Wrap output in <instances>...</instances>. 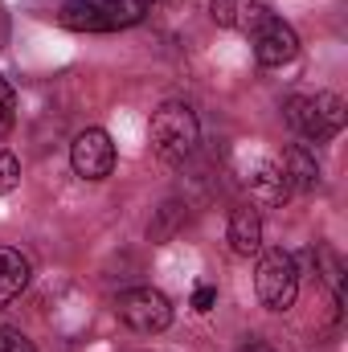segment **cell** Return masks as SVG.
Returning a JSON list of instances; mask_svg holds the SVG:
<instances>
[{"instance_id":"obj_1","label":"cell","mask_w":348,"mask_h":352,"mask_svg":"<svg viewBox=\"0 0 348 352\" xmlns=\"http://www.w3.org/2000/svg\"><path fill=\"white\" fill-rule=\"evenodd\" d=\"M201 144V123L188 102H164L152 115V148L164 164H184Z\"/></svg>"},{"instance_id":"obj_2","label":"cell","mask_w":348,"mask_h":352,"mask_svg":"<svg viewBox=\"0 0 348 352\" xmlns=\"http://www.w3.org/2000/svg\"><path fill=\"white\" fill-rule=\"evenodd\" d=\"M283 115H287V123H291L303 140H312V144H324V140H332V135L345 131V98L332 94V90L295 94V98H287Z\"/></svg>"},{"instance_id":"obj_3","label":"cell","mask_w":348,"mask_h":352,"mask_svg":"<svg viewBox=\"0 0 348 352\" xmlns=\"http://www.w3.org/2000/svg\"><path fill=\"white\" fill-rule=\"evenodd\" d=\"M144 12L148 8L140 0H66L58 21L74 33H115L144 21Z\"/></svg>"},{"instance_id":"obj_4","label":"cell","mask_w":348,"mask_h":352,"mask_svg":"<svg viewBox=\"0 0 348 352\" xmlns=\"http://www.w3.org/2000/svg\"><path fill=\"white\" fill-rule=\"evenodd\" d=\"M262 307L270 311H291L295 295H299V266L287 250H266L259 258V274H254Z\"/></svg>"},{"instance_id":"obj_5","label":"cell","mask_w":348,"mask_h":352,"mask_svg":"<svg viewBox=\"0 0 348 352\" xmlns=\"http://www.w3.org/2000/svg\"><path fill=\"white\" fill-rule=\"evenodd\" d=\"M115 311H119V320L127 328L148 332V336H156V332H164L173 324V303L156 287H131V291H123L115 299Z\"/></svg>"},{"instance_id":"obj_6","label":"cell","mask_w":348,"mask_h":352,"mask_svg":"<svg viewBox=\"0 0 348 352\" xmlns=\"http://www.w3.org/2000/svg\"><path fill=\"white\" fill-rule=\"evenodd\" d=\"M70 164H74V173L83 176V180L111 176V168H115V144H111V135L102 127L78 131L74 144H70Z\"/></svg>"},{"instance_id":"obj_7","label":"cell","mask_w":348,"mask_h":352,"mask_svg":"<svg viewBox=\"0 0 348 352\" xmlns=\"http://www.w3.org/2000/svg\"><path fill=\"white\" fill-rule=\"evenodd\" d=\"M254 58H259V66H270V70L295 62V58H299V37H295V29H291L287 21H279V16H270L259 33H254Z\"/></svg>"},{"instance_id":"obj_8","label":"cell","mask_w":348,"mask_h":352,"mask_svg":"<svg viewBox=\"0 0 348 352\" xmlns=\"http://www.w3.org/2000/svg\"><path fill=\"white\" fill-rule=\"evenodd\" d=\"M209 16L221 25V29H238V33H259L262 25L274 16L262 0H213L209 4Z\"/></svg>"},{"instance_id":"obj_9","label":"cell","mask_w":348,"mask_h":352,"mask_svg":"<svg viewBox=\"0 0 348 352\" xmlns=\"http://www.w3.org/2000/svg\"><path fill=\"white\" fill-rule=\"evenodd\" d=\"M226 238H230V250H234V254H242V258L259 254L262 250V217H259V209H250V205L234 209V213H230V230H226Z\"/></svg>"},{"instance_id":"obj_10","label":"cell","mask_w":348,"mask_h":352,"mask_svg":"<svg viewBox=\"0 0 348 352\" xmlns=\"http://www.w3.org/2000/svg\"><path fill=\"white\" fill-rule=\"evenodd\" d=\"M279 164H283L287 184H291V188H299V192H312V188L320 184V164H316V152H312V148H303V144L287 148Z\"/></svg>"},{"instance_id":"obj_11","label":"cell","mask_w":348,"mask_h":352,"mask_svg":"<svg viewBox=\"0 0 348 352\" xmlns=\"http://www.w3.org/2000/svg\"><path fill=\"white\" fill-rule=\"evenodd\" d=\"M250 192H254L259 205H283V201L291 197V184H287V176H283V164H279V160H266L259 173L250 176Z\"/></svg>"},{"instance_id":"obj_12","label":"cell","mask_w":348,"mask_h":352,"mask_svg":"<svg viewBox=\"0 0 348 352\" xmlns=\"http://www.w3.org/2000/svg\"><path fill=\"white\" fill-rule=\"evenodd\" d=\"M25 287H29V258L21 250L0 246V303L17 299Z\"/></svg>"},{"instance_id":"obj_13","label":"cell","mask_w":348,"mask_h":352,"mask_svg":"<svg viewBox=\"0 0 348 352\" xmlns=\"http://www.w3.org/2000/svg\"><path fill=\"white\" fill-rule=\"evenodd\" d=\"M17 180H21V160H17L12 152L0 148V192H12Z\"/></svg>"},{"instance_id":"obj_14","label":"cell","mask_w":348,"mask_h":352,"mask_svg":"<svg viewBox=\"0 0 348 352\" xmlns=\"http://www.w3.org/2000/svg\"><path fill=\"white\" fill-rule=\"evenodd\" d=\"M12 119H17V94H12V87L0 78V135L12 127Z\"/></svg>"},{"instance_id":"obj_15","label":"cell","mask_w":348,"mask_h":352,"mask_svg":"<svg viewBox=\"0 0 348 352\" xmlns=\"http://www.w3.org/2000/svg\"><path fill=\"white\" fill-rule=\"evenodd\" d=\"M0 352H37L21 328H0Z\"/></svg>"},{"instance_id":"obj_16","label":"cell","mask_w":348,"mask_h":352,"mask_svg":"<svg viewBox=\"0 0 348 352\" xmlns=\"http://www.w3.org/2000/svg\"><path fill=\"white\" fill-rule=\"evenodd\" d=\"M213 303H217V291L213 287H197L193 291V311H213Z\"/></svg>"},{"instance_id":"obj_17","label":"cell","mask_w":348,"mask_h":352,"mask_svg":"<svg viewBox=\"0 0 348 352\" xmlns=\"http://www.w3.org/2000/svg\"><path fill=\"white\" fill-rule=\"evenodd\" d=\"M242 352H274V349H270L266 340H246V344H242Z\"/></svg>"},{"instance_id":"obj_18","label":"cell","mask_w":348,"mask_h":352,"mask_svg":"<svg viewBox=\"0 0 348 352\" xmlns=\"http://www.w3.org/2000/svg\"><path fill=\"white\" fill-rule=\"evenodd\" d=\"M140 4H144V8H148V4H160V0H140Z\"/></svg>"}]
</instances>
